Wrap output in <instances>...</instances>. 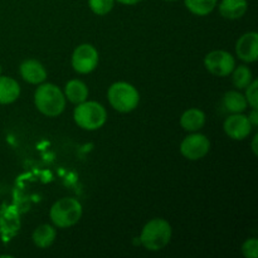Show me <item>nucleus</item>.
<instances>
[{"label": "nucleus", "mask_w": 258, "mask_h": 258, "mask_svg": "<svg viewBox=\"0 0 258 258\" xmlns=\"http://www.w3.org/2000/svg\"><path fill=\"white\" fill-rule=\"evenodd\" d=\"M248 8L247 0H222L219 4V13L226 19H239L243 17Z\"/></svg>", "instance_id": "14"}, {"label": "nucleus", "mask_w": 258, "mask_h": 258, "mask_svg": "<svg viewBox=\"0 0 258 258\" xmlns=\"http://www.w3.org/2000/svg\"><path fill=\"white\" fill-rule=\"evenodd\" d=\"M110 105L118 112H131L138 107L140 95L133 85L127 82H115L107 91Z\"/></svg>", "instance_id": "4"}, {"label": "nucleus", "mask_w": 258, "mask_h": 258, "mask_svg": "<svg viewBox=\"0 0 258 258\" xmlns=\"http://www.w3.org/2000/svg\"><path fill=\"white\" fill-rule=\"evenodd\" d=\"M20 86L14 78L0 75V105H9L18 100Z\"/></svg>", "instance_id": "13"}, {"label": "nucleus", "mask_w": 258, "mask_h": 258, "mask_svg": "<svg viewBox=\"0 0 258 258\" xmlns=\"http://www.w3.org/2000/svg\"><path fill=\"white\" fill-rule=\"evenodd\" d=\"M49 216L55 227L70 228L82 217V206L75 198H62L53 204Z\"/></svg>", "instance_id": "5"}, {"label": "nucleus", "mask_w": 258, "mask_h": 258, "mask_svg": "<svg viewBox=\"0 0 258 258\" xmlns=\"http://www.w3.org/2000/svg\"><path fill=\"white\" fill-rule=\"evenodd\" d=\"M66 97L70 102L78 105V103H82L85 101H87L88 97V88L86 86V83H83L80 80H71L70 82H67L64 88Z\"/></svg>", "instance_id": "16"}, {"label": "nucleus", "mask_w": 258, "mask_h": 258, "mask_svg": "<svg viewBox=\"0 0 258 258\" xmlns=\"http://www.w3.org/2000/svg\"><path fill=\"white\" fill-rule=\"evenodd\" d=\"M0 75H2V66H0Z\"/></svg>", "instance_id": "28"}, {"label": "nucleus", "mask_w": 258, "mask_h": 258, "mask_svg": "<svg viewBox=\"0 0 258 258\" xmlns=\"http://www.w3.org/2000/svg\"><path fill=\"white\" fill-rule=\"evenodd\" d=\"M206 123V115L202 110L198 108H189L181 115L180 125L185 131L196 133L201 130Z\"/></svg>", "instance_id": "15"}, {"label": "nucleus", "mask_w": 258, "mask_h": 258, "mask_svg": "<svg viewBox=\"0 0 258 258\" xmlns=\"http://www.w3.org/2000/svg\"><path fill=\"white\" fill-rule=\"evenodd\" d=\"M165 2H176V0H165Z\"/></svg>", "instance_id": "27"}, {"label": "nucleus", "mask_w": 258, "mask_h": 258, "mask_svg": "<svg viewBox=\"0 0 258 258\" xmlns=\"http://www.w3.org/2000/svg\"><path fill=\"white\" fill-rule=\"evenodd\" d=\"M20 228L19 214L14 207H4L0 211V234L4 238H10L18 233Z\"/></svg>", "instance_id": "11"}, {"label": "nucleus", "mask_w": 258, "mask_h": 258, "mask_svg": "<svg viewBox=\"0 0 258 258\" xmlns=\"http://www.w3.org/2000/svg\"><path fill=\"white\" fill-rule=\"evenodd\" d=\"M98 64V52L92 44L78 45L72 54V67L81 75L91 73Z\"/></svg>", "instance_id": "7"}, {"label": "nucleus", "mask_w": 258, "mask_h": 258, "mask_svg": "<svg viewBox=\"0 0 258 258\" xmlns=\"http://www.w3.org/2000/svg\"><path fill=\"white\" fill-rule=\"evenodd\" d=\"M118 3H121V4H125V5H135L138 4V3H140L141 0H117Z\"/></svg>", "instance_id": "25"}, {"label": "nucleus", "mask_w": 258, "mask_h": 258, "mask_svg": "<svg viewBox=\"0 0 258 258\" xmlns=\"http://www.w3.org/2000/svg\"><path fill=\"white\" fill-rule=\"evenodd\" d=\"M115 0H88V7L95 14L106 15L112 10Z\"/></svg>", "instance_id": "21"}, {"label": "nucleus", "mask_w": 258, "mask_h": 258, "mask_svg": "<svg viewBox=\"0 0 258 258\" xmlns=\"http://www.w3.org/2000/svg\"><path fill=\"white\" fill-rule=\"evenodd\" d=\"M257 140H258V135L254 136L253 143H252V150H253L254 155H257V154H258V151H257Z\"/></svg>", "instance_id": "26"}, {"label": "nucleus", "mask_w": 258, "mask_h": 258, "mask_svg": "<svg viewBox=\"0 0 258 258\" xmlns=\"http://www.w3.org/2000/svg\"><path fill=\"white\" fill-rule=\"evenodd\" d=\"M224 133L233 140H244L251 134L252 125L248 117L242 113H232L224 121Z\"/></svg>", "instance_id": "9"}, {"label": "nucleus", "mask_w": 258, "mask_h": 258, "mask_svg": "<svg viewBox=\"0 0 258 258\" xmlns=\"http://www.w3.org/2000/svg\"><path fill=\"white\" fill-rule=\"evenodd\" d=\"M76 123L83 130H97L105 125L107 120L106 108L96 101H85L78 103L73 112Z\"/></svg>", "instance_id": "3"}, {"label": "nucleus", "mask_w": 258, "mask_h": 258, "mask_svg": "<svg viewBox=\"0 0 258 258\" xmlns=\"http://www.w3.org/2000/svg\"><path fill=\"white\" fill-rule=\"evenodd\" d=\"M211 150V141L202 134H191L180 144V153L188 160H199Z\"/></svg>", "instance_id": "8"}, {"label": "nucleus", "mask_w": 258, "mask_h": 258, "mask_svg": "<svg viewBox=\"0 0 258 258\" xmlns=\"http://www.w3.org/2000/svg\"><path fill=\"white\" fill-rule=\"evenodd\" d=\"M171 226L163 218H154L144 226L140 242L148 251H160L165 248L171 239Z\"/></svg>", "instance_id": "2"}, {"label": "nucleus", "mask_w": 258, "mask_h": 258, "mask_svg": "<svg viewBox=\"0 0 258 258\" xmlns=\"http://www.w3.org/2000/svg\"><path fill=\"white\" fill-rule=\"evenodd\" d=\"M184 3L189 12L199 17L211 14L217 7V0H184Z\"/></svg>", "instance_id": "19"}, {"label": "nucleus", "mask_w": 258, "mask_h": 258, "mask_svg": "<svg viewBox=\"0 0 258 258\" xmlns=\"http://www.w3.org/2000/svg\"><path fill=\"white\" fill-rule=\"evenodd\" d=\"M20 75L28 83L40 85L47 78V71L39 60L27 59L20 64Z\"/></svg>", "instance_id": "12"}, {"label": "nucleus", "mask_w": 258, "mask_h": 258, "mask_svg": "<svg viewBox=\"0 0 258 258\" xmlns=\"http://www.w3.org/2000/svg\"><path fill=\"white\" fill-rule=\"evenodd\" d=\"M236 53L239 59L253 63L258 59V34L249 32L242 35L236 44Z\"/></svg>", "instance_id": "10"}, {"label": "nucleus", "mask_w": 258, "mask_h": 258, "mask_svg": "<svg viewBox=\"0 0 258 258\" xmlns=\"http://www.w3.org/2000/svg\"><path fill=\"white\" fill-rule=\"evenodd\" d=\"M252 77V71L247 66H238L232 71V82L239 90L246 88L253 80Z\"/></svg>", "instance_id": "20"}, {"label": "nucleus", "mask_w": 258, "mask_h": 258, "mask_svg": "<svg viewBox=\"0 0 258 258\" xmlns=\"http://www.w3.org/2000/svg\"><path fill=\"white\" fill-rule=\"evenodd\" d=\"M33 242L39 248H48L55 239V229L49 224H42L33 232Z\"/></svg>", "instance_id": "18"}, {"label": "nucleus", "mask_w": 258, "mask_h": 258, "mask_svg": "<svg viewBox=\"0 0 258 258\" xmlns=\"http://www.w3.org/2000/svg\"><path fill=\"white\" fill-rule=\"evenodd\" d=\"M247 100L238 91H228L223 96V106L231 113H242L247 108Z\"/></svg>", "instance_id": "17"}, {"label": "nucleus", "mask_w": 258, "mask_h": 258, "mask_svg": "<svg viewBox=\"0 0 258 258\" xmlns=\"http://www.w3.org/2000/svg\"><path fill=\"white\" fill-rule=\"evenodd\" d=\"M35 107L48 117H57L64 111L66 96L53 83H43L34 93Z\"/></svg>", "instance_id": "1"}, {"label": "nucleus", "mask_w": 258, "mask_h": 258, "mask_svg": "<svg viewBox=\"0 0 258 258\" xmlns=\"http://www.w3.org/2000/svg\"><path fill=\"white\" fill-rule=\"evenodd\" d=\"M257 86H258L257 80H252V82L246 87V96H244V97H246L247 103L251 105L252 108H258Z\"/></svg>", "instance_id": "22"}, {"label": "nucleus", "mask_w": 258, "mask_h": 258, "mask_svg": "<svg viewBox=\"0 0 258 258\" xmlns=\"http://www.w3.org/2000/svg\"><path fill=\"white\" fill-rule=\"evenodd\" d=\"M242 253L247 258H257L258 257V239L249 238L242 244Z\"/></svg>", "instance_id": "23"}, {"label": "nucleus", "mask_w": 258, "mask_h": 258, "mask_svg": "<svg viewBox=\"0 0 258 258\" xmlns=\"http://www.w3.org/2000/svg\"><path fill=\"white\" fill-rule=\"evenodd\" d=\"M249 120V122H251L252 127H256L258 125V112H257V108H253L252 110V112L249 113V116H247Z\"/></svg>", "instance_id": "24"}, {"label": "nucleus", "mask_w": 258, "mask_h": 258, "mask_svg": "<svg viewBox=\"0 0 258 258\" xmlns=\"http://www.w3.org/2000/svg\"><path fill=\"white\" fill-rule=\"evenodd\" d=\"M204 66L212 75L217 77H226L234 70L236 60L233 55L226 50H213L206 55Z\"/></svg>", "instance_id": "6"}]
</instances>
